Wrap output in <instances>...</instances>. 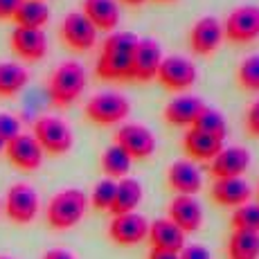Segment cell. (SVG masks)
Segmentation results:
<instances>
[{"label": "cell", "instance_id": "f35d334b", "mask_svg": "<svg viewBox=\"0 0 259 259\" xmlns=\"http://www.w3.org/2000/svg\"><path fill=\"white\" fill-rule=\"evenodd\" d=\"M117 3H124V5H128V7H142L147 0H117Z\"/></svg>", "mask_w": 259, "mask_h": 259}, {"label": "cell", "instance_id": "8d00e7d4", "mask_svg": "<svg viewBox=\"0 0 259 259\" xmlns=\"http://www.w3.org/2000/svg\"><path fill=\"white\" fill-rule=\"evenodd\" d=\"M41 259H77V257L70 250H66V248H50V250L43 252Z\"/></svg>", "mask_w": 259, "mask_h": 259}, {"label": "cell", "instance_id": "b9f144b4", "mask_svg": "<svg viewBox=\"0 0 259 259\" xmlns=\"http://www.w3.org/2000/svg\"><path fill=\"white\" fill-rule=\"evenodd\" d=\"M5 151V142H0V153H3Z\"/></svg>", "mask_w": 259, "mask_h": 259}, {"label": "cell", "instance_id": "4dcf8cb0", "mask_svg": "<svg viewBox=\"0 0 259 259\" xmlns=\"http://www.w3.org/2000/svg\"><path fill=\"white\" fill-rule=\"evenodd\" d=\"M115 187H117V181H111V178L97 181L93 192L88 194V205L95 207L97 212H108L113 205V198H115Z\"/></svg>", "mask_w": 259, "mask_h": 259}, {"label": "cell", "instance_id": "ffe728a7", "mask_svg": "<svg viewBox=\"0 0 259 259\" xmlns=\"http://www.w3.org/2000/svg\"><path fill=\"white\" fill-rule=\"evenodd\" d=\"M210 196L217 205L221 207H239L250 203L252 198V187L248 185L246 178H219L212 183Z\"/></svg>", "mask_w": 259, "mask_h": 259}, {"label": "cell", "instance_id": "7402d4cb", "mask_svg": "<svg viewBox=\"0 0 259 259\" xmlns=\"http://www.w3.org/2000/svg\"><path fill=\"white\" fill-rule=\"evenodd\" d=\"M187 235L178 226H174L171 221L165 219H156L149 223L147 241L151 246V250H165V252H181L185 246Z\"/></svg>", "mask_w": 259, "mask_h": 259}, {"label": "cell", "instance_id": "8992f818", "mask_svg": "<svg viewBox=\"0 0 259 259\" xmlns=\"http://www.w3.org/2000/svg\"><path fill=\"white\" fill-rule=\"evenodd\" d=\"M156 79L167 93L183 95L196 83L198 68L189 57L169 54V57H162L160 68H158V72H156Z\"/></svg>", "mask_w": 259, "mask_h": 259}, {"label": "cell", "instance_id": "7c38bea8", "mask_svg": "<svg viewBox=\"0 0 259 259\" xmlns=\"http://www.w3.org/2000/svg\"><path fill=\"white\" fill-rule=\"evenodd\" d=\"M149 232V221L142 217L140 212H128L119 214V217H111L108 223V239L115 246H138L147 239Z\"/></svg>", "mask_w": 259, "mask_h": 259}, {"label": "cell", "instance_id": "6da1fadb", "mask_svg": "<svg viewBox=\"0 0 259 259\" xmlns=\"http://www.w3.org/2000/svg\"><path fill=\"white\" fill-rule=\"evenodd\" d=\"M138 36L133 32H111L102 43L95 61V74L104 81H133V50Z\"/></svg>", "mask_w": 259, "mask_h": 259}, {"label": "cell", "instance_id": "ab89813d", "mask_svg": "<svg viewBox=\"0 0 259 259\" xmlns=\"http://www.w3.org/2000/svg\"><path fill=\"white\" fill-rule=\"evenodd\" d=\"M255 196H257V203H259V183H257V189H255Z\"/></svg>", "mask_w": 259, "mask_h": 259}, {"label": "cell", "instance_id": "f546056e", "mask_svg": "<svg viewBox=\"0 0 259 259\" xmlns=\"http://www.w3.org/2000/svg\"><path fill=\"white\" fill-rule=\"evenodd\" d=\"M192 126H194V128H198V131L210 133V136L221 138V140H226V136H228V122H226V115H223V113L219 111V108L207 106V104H205V108H203V111L198 113L196 122H194Z\"/></svg>", "mask_w": 259, "mask_h": 259}, {"label": "cell", "instance_id": "1f68e13d", "mask_svg": "<svg viewBox=\"0 0 259 259\" xmlns=\"http://www.w3.org/2000/svg\"><path fill=\"white\" fill-rule=\"evenodd\" d=\"M232 230H246L259 235V203H246V205L235 207L230 217Z\"/></svg>", "mask_w": 259, "mask_h": 259}, {"label": "cell", "instance_id": "9c48e42d", "mask_svg": "<svg viewBox=\"0 0 259 259\" xmlns=\"http://www.w3.org/2000/svg\"><path fill=\"white\" fill-rule=\"evenodd\" d=\"M3 210H5V217L12 223H18V226L32 223L38 217V210H41V201H38L36 189L27 185V183H14L7 189V194H5Z\"/></svg>", "mask_w": 259, "mask_h": 259}, {"label": "cell", "instance_id": "d6986e66", "mask_svg": "<svg viewBox=\"0 0 259 259\" xmlns=\"http://www.w3.org/2000/svg\"><path fill=\"white\" fill-rule=\"evenodd\" d=\"M162 48L153 38H138L133 50V81H151L156 79V72L162 61Z\"/></svg>", "mask_w": 259, "mask_h": 259}, {"label": "cell", "instance_id": "52a82bcc", "mask_svg": "<svg viewBox=\"0 0 259 259\" xmlns=\"http://www.w3.org/2000/svg\"><path fill=\"white\" fill-rule=\"evenodd\" d=\"M223 25V38L235 46H248L259 38V5H239L230 9L226 18L221 21Z\"/></svg>", "mask_w": 259, "mask_h": 259}, {"label": "cell", "instance_id": "ac0fdd59", "mask_svg": "<svg viewBox=\"0 0 259 259\" xmlns=\"http://www.w3.org/2000/svg\"><path fill=\"white\" fill-rule=\"evenodd\" d=\"M9 46H12L14 54L23 61H41L48 54V36L43 29L36 27H16L12 29V36H9Z\"/></svg>", "mask_w": 259, "mask_h": 259}, {"label": "cell", "instance_id": "5bb4252c", "mask_svg": "<svg viewBox=\"0 0 259 259\" xmlns=\"http://www.w3.org/2000/svg\"><path fill=\"white\" fill-rule=\"evenodd\" d=\"M5 156L21 171H36L43 165V149L34 140L32 133H18L14 140L5 144Z\"/></svg>", "mask_w": 259, "mask_h": 259}, {"label": "cell", "instance_id": "4316f807", "mask_svg": "<svg viewBox=\"0 0 259 259\" xmlns=\"http://www.w3.org/2000/svg\"><path fill=\"white\" fill-rule=\"evenodd\" d=\"M27 68L16 61H0V97H14L27 86Z\"/></svg>", "mask_w": 259, "mask_h": 259}, {"label": "cell", "instance_id": "e0dca14e", "mask_svg": "<svg viewBox=\"0 0 259 259\" xmlns=\"http://www.w3.org/2000/svg\"><path fill=\"white\" fill-rule=\"evenodd\" d=\"M205 108V102L201 97L192 93H183V95H174L171 99L165 104L162 108V119L167 126L174 128H189L196 122L198 113Z\"/></svg>", "mask_w": 259, "mask_h": 259}, {"label": "cell", "instance_id": "30bf717a", "mask_svg": "<svg viewBox=\"0 0 259 259\" xmlns=\"http://www.w3.org/2000/svg\"><path fill=\"white\" fill-rule=\"evenodd\" d=\"M59 36L72 52H88L97 46V27L81 14V9H72L63 16L59 25Z\"/></svg>", "mask_w": 259, "mask_h": 259}, {"label": "cell", "instance_id": "7a4b0ae2", "mask_svg": "<svg viewBox=\"0 0 259 259\" xmlns=\"http://www.w3.org/2000/svg\"><path fill=\"white\" fill-rule=\"evenodd\" d=\"M88 74L79 61H61L48 79V97L57 108H68L86 91Z\"/></svg>", "mask_w": 259, "mask_h": 259}, {"label": "cell", "instance_id": "d6a6232c", "mask_svg": "<svg viewBox=\"0 0 259 259\" xmlns=\"http://www.w3.org/2000/svg\"><path fill=\"white\" fill-rule=\"evenodd\" d=\"M21 131V119H18L14 113H0V142L7 144L9 140L18 136Z\"/></svg>", "mask_w": 259, "mask_h": 259}, {"label": "cell", "instance_id": "3957f363", "mask_svg": "<svg viewBox=\"0 0 259 259\" xmlns=\"http://www.w3.org/2000/svg\"><path fill=\"white\" fill-rule=\"evenodd\" d=\"M88 212V194L79 187L59 189L48 201L46 221L52 230H70L79 226Z\"/></svg>", "mask_w": 259, "mask_h": 259}, {"label": "cell", "instance_id": "e575fe53", "mask_svg": "<svg viewBox=\"0 0 259 259\" xmlns=\"http://www.w3.org/2000/svg\"><path fill=\"white\" fill-rule=\"evenodd\" d=\"M181 259H212V252L203 243H185L183 250L178 252Z\"/></svg>", "mask_w": 259, "mask_h": 259}, {"label": "cell", "instance_id": "44dd1931", "mask_svg": "<svg viewBox=\"0 0 259 259\" xmlns=\"http://www.w3.org/2000/svg\"><path fill=\"white\" fill-rule=\"evenodd\" d=\"M223 149V140L217 136H210L205 131L189 126L185 128L183 136V151H185L187 160L192 162H210L214 156Z\"/></svg>", "mask_w": 259, "mask_h": 259}, {"label": "cell", "instance_id": "7bdbcfd3", "mask_svg": "<svg viewBox=\"0 0 259 259\" xmlns=\"http://www.w3.org/2000/svg\"><path fill=\"white\" fill-rule=\"evenodd\" d=\"M0 259H14V257H5V255H0Z\"/></svg>", "mask_w": 259, "mask_h": 259}, {"label": "cell", "instance_id": "f1b7e54d", "mask_svg": "<svg viewBox=\"0 0 259 259\" xmlns=\"http://www.w3.org/2000/svg\"><path fill=\"white\" fill-rule=\"evenodd\" d=\"M237 86L243 93L259 95V54H248L237 66Z\"/></svg>", "mask_w": 259, "mask_h": 259}, {"label": "cell", "instance_id": "9a60e30c", "mask_svg": "<svg viewBox=\"0 0 259 259\" xmlns=\"http://www.w3.org/2000/svg\"><path fill=\"white\" fill-rule=\"evenodd\" d=\"M167 187L181 196H196L203 189V171L198 169L196 162L187 160H174L165 171Z\"/></svg>", "mask_w": 259, "mask_h": 259}, {"label": "cell", "instance_id": "d590c367", "mask_svg": "<svg viewBox=\"0 0 259 259\" xmlns=\"http://www.w3.org/2000/svg\"><path fill=\"white\" fill-rule=\"evenodd\" d=\"M21 0H0V21H14Z\"/></svg>", "mask_w": 259, "mask_h": 259}, {"label": "cell", "instance_id": "74e56055", "mask_svg": "<svg viewBox=\"0 0 259 259\" xmlns=\"http://www.w3.org/2000/svg\"><path fill=\"white\" fill-rule=\"evenodd\" d=\"M147 259H181L178 252H165V250H149Z\"/></svg>", "mask_w": 259, "mask_h": 259}, {"label": "cell", "instance_id": "277c9868", "mask_svg": "<svg viewBox=\"0 0 259 259\" xmlns=\"http://www.w3.org/2000/svg\"><path fill=\"white\" fill-rule=\"evenodd\" d=\"M131 113V102L117 91H102L88 97L83 104V115L95 126H119Z\"/></svg>", "mask_w": 259, "mask_h": 259}, {"label": "cell", "instance_id": "8fae6325", "mask_svg": "<svg viewBox=\"0 0 259 259\" xmlns=\"http://www.w3.org/2000/svg\"><path fill=\"white\" fill-rule=\"evenodd\" d=\"M226 41L223 38V25L217 16H201L198 21H194V25L189 27L187 34V43L192 54L196 57H212L221 43Z\"/></svg>", "mask_w": 259, "mask_h": 259}, {"label": "cell", "instance_id": "4fadbf2b", "mask_svg": "<svg viewBox=\"0 0 259 259\" xmlns=\"http://www.w3.org/2000/svg\"><path fill=\"white\" fill-rule=\"evenodd\" d=\"M167 219L174 226L181 228L185 235H194V232H198L203 228L205 214H203V205L196 196H181V194H176L167 205Z\"/></svg>", "mask_w": 259, "mask_h": 259}, {"label": "cell", "instance_id": "cb8c5ba5", "mask_svg": "<svg viewBox=\"0 0 259 259\" xmlns=\"http://www.w3.org/2000/svg\"><path fill=\"white\" fill-rule=\"evenodd\" d=\"M142 198H144L142 183L131 176L122 178V181H117L115 198H113V205H111V210H108V214H111V217H119V214L136 212L138 207H140Z\"/></svg>", "mask_w": 259, "mask_h": 259}, {"label": "cell", "instance_id": "60d3db41", "mask_svg": "<svg viewBox=\"0 0 259 259\" xmlns=\"http://www.w3.org/2000/svg\"><path fill=\"white\" fill-rule=\"evenodd\" d=\"M156 3H176V0H156Z\"/></svg>", "mask_w": 259, "mask_h": 259}, {"label": "cell", "instance_id": "ee69618b", "mask_svg": "<svg viewBox=\"0 0 259 259\" xmlns=\"http://www.w3.org/2000/svg\"><path fill=\"white\" fill-rule=\"evenodd\" d=\"M0 212H3V201H0Z\"/></svg>", "mask_w": 259, "mask_h": 259}, {"label": "cell", "instance_id": "5b68a950", "mask_svg": "<svg viewBox=\"0 0 259 259\" xmlns=\"http://www.w3.org/2000/svg\"><path fill=\"white\" fill-rule=\"evenodd\" d=\"M32 136L38 142V147L43 149V153H50V156H63L74 144V133L70 124L57 115H41L34 119Z\"/></svg>", "mask_w": 259, "mask_h": 259}, {"label": "cell", "instance_id": "603a6c76", "mask_svg": "<svg viewBox=\"0 0 259 259\" xmlns=\"http://www.w3.org/2000/svg\"><path fill=\"white\" fill-rule=\"evenodd\" d=\"M81 14L91 21L97 32H115L119 25V3L117 0H83Z\"/></svg>", "mask_w": 259, "mask_h": 259}, {"label": "cell", "instance_id": "f6af8a7d", "mask_svg": "<svg viewBox=\"0 0 259 259\" xmlns=\"http://www.w3.org/2000/svg\"><path fill=\"white\" fill-rule=\"evenodd\" d=\"M43 3H46V0H43Z\"/></svg>", "mask_w": 259, "mask_h": 259}, {"label": "cell", "instance_id": "d4e9b609", "mask_svg": "<svg viewBox=\"0 0 259 259\" xmlns=\"http://www.w3.org/2000/svg\"><path fill=\"white\" fill-rule=\"evenodd\" d=\"M228 259H259V235L246 230H232L226 243Z\"/></svg>", "mask_w": 259, "mask_h": 259}, {"label": "cell", "instance_id": "484cf974", "mask_svg": "<svg viewBox=\"0 0 259 259\" xmlns=\"http://www.w3.org/2000/svg\"><path fill=\"white\" fill-rule=\"evenodd\" d=\"M99 165H102V171L106 174V178H111V181H122V178H126L128 171H131L133 160L122 147H117V144L113 142L111 147L104 149Z\"/></svg>", "mask_w": 259, "mask_h": 259}, {"label": "cell", "instance_id": "83f0119b", "mask_svg": "<svg viewBox=\"0 0 259 259\" xmlns=\"http://www.w3.org/2000/svg\"><path fill=\"white\" fill-rule=\"evenodd\" d=\"M14 21L21 27H36L43 29L46 23L50 21V7L43 0H21L16 14H14Z\"/></svg>", "mask_w": 259, "mask_h": 259}, {"label": "cell", "instance_id": "ba28073f", "mask_svg": "<svg viewBox=\"0 0 259 259\" xmlns=\"http://www.w3.org/2000/svg\"><path fill=\"white\" fill-rule=\"evenodd\" d=\"M113 142L131 156V160H149L156 153V133L142 122H124L113 133Z\"/></svg>", "mask_w": 259, "mask_h": 259}, {"label": "cell", "instance_id": "836d02e7", "mask_svg": "<svg viewBox=\"0 0 259 259\" xmlns=\"http://www.w3.org/2000/svg\"><path fill=\"white\" fill-rule=\"evenodd\" d=\"M243 128H246L248 136L259 138V97H255L248 106L246 115H243Z\"/></svg>", "mask_w": 259, "mask_h": 259}, {"label": "cell", "instance_id": "2e32d148", "mask_svg": "<svg viewBox=\"0 0 259 259\" xmlns=\"http://www.w3.org/2000/svg\"><path fill=\"white\" fill-rule=\"evenodd\" d=\"M250 169V151L246 147H223L221 151L210 160V176L219 178H243V174Z\"/></svg>", "mask_w": 259, "mask_h": 259}]
</instances>
